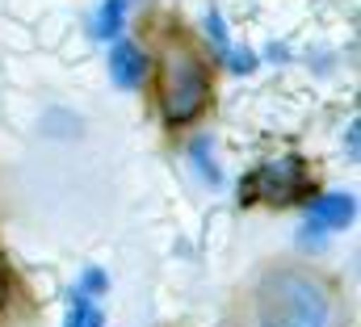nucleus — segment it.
Masks as SVG:
<instances>
[{
	"instance_id": "1",
	"label": "nucleus",
	"mask_w": 361,
	"mask_h": 327,
	"mask_svg": "<svg viewBox=\"0 0 361 327\" xmlns=\"http://www.w3.org/2000/svg\"><path fill=\"white\" fill-rule=\"evenodd\" d=\"M257 327H336V294L302 269H269L252 294Z\"/></svg>"
},
{
	"instance_id": "2",
	"label": "nucleus",
	"mask_w": 361,
	"mask_h": 327,
	"mask_svg": "<svg viewBox=\"0 0 361 327\" xmlns=\"http://www.w3.org/2000/svg\"><path fill=\"white\" fill-rule=\"evenodd\" d=\"M210 101V72L189 42H169L160 55V105L169 122H193Z\"/></svg>"
},
{
	"instance_id": "3",
	"label": "nucleus",
	"mask_w": 361,
	"mask_h": 327,
	"mask_svg": "<svg viewBox=\"0 0 361 327\" xmlns=\"http://www.w3.org/2000/svg\"><path fill=\"white\" fill-rule=\"evenodd\" d=\"M302 193H307L302 160L286 156V160H277V164H265L252 176V185L244 189V202H277V206H286V202H298Z\"/></svg>"
},
{
	"instance_id": "4",
	"label": "nucleus",
	"mask_w": 361,
	"mask_h": 327,
	"mask_svg": "<svg viewBox=\"0 0 361 327\" xmlns=\"http://www.w3.org/2000/svg\"><path fill=\"white\" fill-rule=\"evenodd\" d=\"M353 214H357V202H353L349 193H324V197L311 202V223L324 227V231H341V227H349Z\"/></svg>"
},
{
	"instance_id": "5",
	"label": "nucleus",
	"mask_w": 361,
	"mask_h": 327,
	"mask_svg": "<svg viewBox=\"0 0 361 327\" xmlns=\"http://www.w3.org/2000/svg\"><path fill=\"white\" fill-rule=\"evenodd\" d=\"M109 72H114V84L118 88H139L143 76H147V55L130 42H114L109 51Z\"/></svg>"
},
{
	"instance_id": "6",
	"label": "nucleus",
	"mask_w": 361,
	"mask_h": 327,
	"mask_svg": "<svg viewBox=\"0 0 361 327\" xmlns=\"http://www.w3.org/2000/svg\"><path fill=\"white\" fill-rule=\"evenodd\" d=\"M122 21H126V0H101V13H97V38L109 42L122 34Z\"/></svg>"
},
{
	"instance_id": "7",
	"label": "nucleus",
	"mask_w": 361,
	"mask_h": 327,
	"mask_svg": "<svg viewBox=\"0 0 361 327\" xmlns=\"http://www.w3.org/2000/svg\"><path fill=\"white\" fill-rule=\"evenodd\" d=\"M68 327H105V315H101V307H92L85 294H76L72 307H68Z\"/></svg>"
},
{
	"instance_id": "8",
	"label": "nucleus",
	"mask_w": 361,
	"mask_h": 327,
	"mask_svg": "<svg viewBox=\"0 0 361 327\" xmlns=\"http://www.w3.org/2000/svg\"><path fill=\"white\" fill-rule=\"evenodd\" d=\"M206 30H210V42H214V51L227 59V51H231V38H227V25H223V13H219V8H210V13H206Z\"/></svg>"
},
{
	"instance_id": "9",
	"label": "nucleus",
	"mask_w": 361,
	"mask_h": 327,
	"mask_svg": "<svg viewBox=\"0 0 361 327\" xmlns=\"http://www.w3.org/2000/svg\"><path fill=\"white\" fill-rule=\"evenodd\" d=\"M193 160H197V168H202V176H206L210 185H219V168H214V160L206 156V139H202V143L193 147Z\"/></svg>"
},
{
	"instance_id": "10",
	"label": "nucleus",
	"mask_w": 361,
	"mask_h": 327,
	"mask_svg": "<svg viewBox=\"0 0 361 327\" xmlns=\"http://www.w3.org/2000/svg\"><path fill=\"white\" fill-rule=\"evenodd\" d=\"M227 63L244 76V72H252V68H257V55H252V51H227Z\"/></svg>"
},
{
	"instance_id": "11",
	"label": "nucleus",
	"mask_w": 361,
	"mask_h": 327,
	"mask_svg": "<svg viewBox=\"0 0 361 327\" xmlns=\"http://www.w3.org/2000/svg\"><path fill=\"white\" fill-rule=\"evenodd\" d=\"M85 290H89V294L105 290V277H101V269H89V277H85Z\"/></svg>"
},
{
	"instance_id": "12",
	"label": "nucleus",
	"mask_w": 361,
	"mask_h": 327,
	"mask_svg": "<svg viewBox=\"0 0 361 327\" xmlns=\"http://www.w3.org/2000/svg\"><path fill=\"white\" fill-rule=\"evenodd\" d=\"M357 135H361V126L353 122V126H349V156H357Z\"/></svg>"
}]
</instances>
